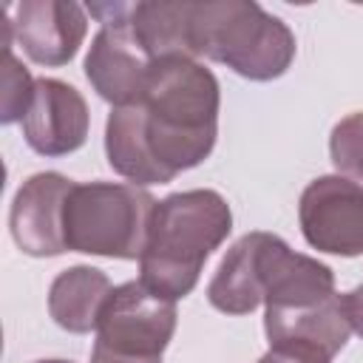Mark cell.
I'll return each instance as SVG.
<instances>
[{"label": "cell", "mask_w": 363, "mask_h": 363, "mask_svg": "<svg viewBox=\"0 0 363 363\" xmlns=\"http://www.w3.org/2000/svg\"><path fill=\"white\" fill-rule=\"evenodd\" d=\"M218 105V79L199 60H156L145 96L108 113V164L136 187L173 182L213 153Z\"/></svg>", "instance_id": "6da1fadb"}, {"label": "cell", "mask_w": 363, "mask_h": 363, "mask_svg": "<svg viewBox=\"0 0 363 363\" xmlns=\"http://www.w3.org/2000/svg\"><path fill=\"white\" fill-rule=\"evenodd\" d=\"M335 295V275L318 258L295 252L275 233H247L221 258L207 301L224 315H247L258 303L267 309H295Z\"/></svg>", "instance_id": "7a4b0ae2"}, {"label": "cell", "mask_w": 363, "mask_h": 363, "mask_svg": "<svg viewBox=\"0 0 363 363\" xmlns=\"http://www.w3.org/2000/svg\"><path fill=\"white\" fill-rule=\"evenodd\" d=\"M230 230L233 210L218 190L196 187L164 196L156 201L147 224L139 281L167 301L190 295L204 261L224 244Z\"/></svg>", "instance_id": "3957f363"}, {"label": "cell", "mask_w": 363, "mask_h": 363, "mask_svg": "<svg viewBox=\"0 0 363 363\" xmlns=\"http://www.w3.org/2000/svg\"><path fill=\"white\" fill-rule=\"evenodd\" d=\"M190 45L196 57L221 62L255 82L286 74L298 51L289 26L252 0H196Z\"/></svg>", "instance_id": "277c9868"}, {"label": "cell", "mask_w": 363, "mask_h": 363, "mask_svg": "<svg viewBox=\"0 0 363 363\" xmlns=\"http://www.w3.org/2000/svg\"><path fill=\"white\" fill-rule=\"evenodd\" d=\"M153 207L156 199L136 184L74 182L62 218L65 247L68 252L133 261L145 250Z\"/></svg>", "instance_id": "5b68a950"}, {"label": "cell", "mask_w": 363, "mask_h": 363, "mask_svg": "<svg viewBox=\"0 0 363 363\" xmlns=\"http://www.w3.org/2000/svg\"><path fill=\"white\" fill-rule=\"evenodd\" d=\"M176 332V301L150 292L142 281L111 289L91 349V363H162Z\"/></svg>", "instance_id": "8992f818"}, {"label": "cell", "mask_w": 363, "mask_h": 363, "mask_svg": "<svg viewBox=\"0 0 363 363\" xmlns=\"http://www.w3.org/2000/svg\"><path fill=\"white\" fill-rule=\"evenodd\" d=\"M128 11L130 3L91 6V14L102 20V28L91 40L85 57V77L91 88L113 108L136 105L145 96L156 65V60L145 51V45L128 26Z\"/></svg>", "instance_id": "52a82bcc"}, {"label": "cell", "mask_w": 363, "mask_h": 363, "mask_svg": "<svg viewBox=\"0 0 363 363\" xmlns=\"http://www.w3.org/2000/svg\"><path fill=\"white\" fill-rule=\"evenodd\" d=\"M298 221L312 250L340 258L363 255V187L357 182L318 176L301 193Z\"/></svg>", "instance_id": "ba28073f"}, {"label": "cell", "mask_w": 363, "mask_h": 363, "mask_svg": "<svg viewBox=\"0 0 363 363\" xmlns=\"http://www.w3.org/2000/svg\"><path fill=\"white\" fill-rule=\"evenodd\" d=\"M6 26L31 62L57 68L77 57L88 34V14L71 0H20L9 6Z\"/></svg>", "instance_id": "9c48e42d"}, {"label": "cell", "mask_w": 363, "mask_h": 363, "mask_svg": "<svg viewBox=\"0 0 363 363\" xmlns=\"http://www.w3.org/2000/svg\"><path fill=\"white\" fill-rule=\"evenodd\" d=\"M71 187L74 182L54 170L34 173L20 184L9 210V227L14 244L26 255L51 258L68 252L62 218Z\"/></svg>", "instance_id": "30bf717a"}, {"label": "cell", "mask_w": 363, "mask_h": 363, "mask_svg": "<svg viewBox=\"0 0 363 363\" xmlns=\"http://www.w3.org/2000/svg\"><path fill=\"white\" fill-rule=\"evenodd\" d=\"M91 113L85 96L54 77L34 82V99L23 116V139L40 156H68L88 139Z\"/></svg>", "instance_id": "8fae6325"}, {"label": "cell", "mask_w": 363, "mask_h": 363, "mask_svg": "<svg viewBox=\"0 0 363 363\" xmlns=\"http://www.w3.org/2000/svg\"><path fill=\"white\" fill-rule=\"evenodd\" d=\"M264 332L269 346H303L326 354L329 360L346 346L352 323L346 318L343 295H332L320 303L295 306V309H267Z\"/></svg>", "instance_id": "7c38bea8"}, {"label": "cell", "mask_w": 363, "mask_h": 363, "mask_svg": "<svg viewBox=\"0 0 363 363\" xmlns=\"http://www.w3.org/2000/svg\"><path fill=\"white\" fill-rule=\"evenodd\" d=\"M111 281L102 269L77 264L62 269L48 289V315L65 332L85 335L96 329L102 306L111 295Z\"/></svg>", "instance_id": "4fadbf2b"}, {"label": "cell", "mask_w": 363, "mask_h": 363, "mask_svg": "<svg viewBox=\"0 0 363 363\" xmlns=\"http://www.w3.org/2000/svg\"><path fill=\"white\" fill-rule=\"evenodd\" d=\"M190 9L193 0H142L130 3L128 26L153 60L193 57L190 45Z\"/></svg>", "instance_id": "5bb4252c"}, {"label": "cell", "mask_w": 363, "mask_h": 363, "mask_svg": "<svg viewBox=\"0 0 363 363\" xmlns=\"http://www.w3.org/2000/svg\"><path fill=\"white\" fill-rule=\"evenodd\" d=\"M329 156L340 173L363 182V111L343 116L332 128Z\"/></svg>", "instance_id": "9a60e30c"}, {"label": "cell", "mask_w": 363, "mask_h": 363, "mask_svg": "<svg viewBox=\"0 0 363 363\" xmlns=\"http://www.w3.org/2000/svg\"><path fill=\"white\" fill-rule=\"evenodd\" d=\"M34 82L28 68L11 54V45H6V65H3V111H0V122L11 125V122H23L31 99H34Z\"/></svg>", "instance_id": "2e32d148"}, {"label": "cell", "mask_w": 363, "mask_h": 363, "mask_svg": "<svg viewBox=\"0 0 363 363\" xmlns=\"http://www.w3.org/2000/svg\"><path fill=\"white\" fill-rule=\"evenodd\" d=\"M258 363H332V360L303 346H269V352Z\"/></svg>", "instance_id": "e0dca14e"}, {"label": "cell", "mask_w": 363, "mask_h": 363, "mask_svg": "<svg viewBox=\"0 0 363 363\" xmlns=\"http://www.w3.org/2000/svg\"><path fill=\"white\" fill-rule=\"evenodd\" d=\"M343 306H346V318H349L352 329L363 337V284L343 295Z\"/></svg>", "instance_id": "ac0fdd59"}, {"label": "cell", "mask_w": 363, "mask_h": 363, "mask_svg": "<svg viewBox=\"0 0 363 363\" xmlns=\"http://www.w3.org/2000/svg\"><path fill=\"white\" fill-rule=\"evenodd\" d=\"M37 363H71V360H37Z\"/></svg>", "instance_id": "d6986e66"}]
</instances>
